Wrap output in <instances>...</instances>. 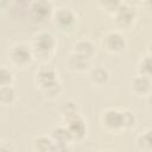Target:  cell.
Segmentation results:
<instances>
[{
  "instance_id": "obj_1",
  "label": "cell",
  "mask_w": 152,
  "mask_h": 152,
  "mask_svg": "<svg viewBox=\"0 0 152 152\" xmlns=\"http://www.w3.org/2000/svg\"><path fill=\"white\" fill-rule=\"evenodd\" d=\"M34 82L39 89L49 97H56L59 95L62 87L57 78V72L51 65L40 66L34 75Z\"/></svg>"
},
{
  "instance_id": "obj_2",
  "label": "cell",
  "mask_w": 152,
  "mask_h": 152,
  "mask_svg": "<svg viewBox=\"0 0 152 152\" xmlns=\"http://www.w3.org/2000/svg\"><path fill=\"white\" fill-rule=\"evenodd\" d=\"M56 48V39L51 32L48 31H40L34 34L32 43H31V49L33 51L34 57H38L43 61L49 59Z\"/></svg>"
},
{
  "instance_id": "obj_3",
  "label": "cell",
  "mask_w": 152,
  "mask_h": 152,
  "mask_svg": "<svg viewBox=\"0 0 152 152\" xmlns=\"http://www.w3.org/2000/svg\"><path fill=\"white\" fill-rule=\"evenodd\" d=\"M8 57L14 65L26 66L32 62L34 55H33L31 46H28L26 44H17L11 48V50L8 52Z\"/></svg>"
},
{
  "instance_id": "obj_4",
  "label": "cell",
  "mask_w": 152,
  "mask_h": 152,
  "mask_svg": "<svg viewBox=\"0 0 152 152\" xmlns=\"http://www.w3.org/2000/svg\"><path fill=\"white\" fill-rule=\"evenodd\" d=\"M101 122L107 129L113 132L125 129L124 114L121 110H118V109H113V108L106 109L101 115Z\"/></svg>"
},
{
  "instance_id": "obj_5",
  "label": "cell",
  "mask_w": 152,
  "mask_h": 152,
  "mask_svg": "<svg viewBox=\"0 0 152 152\" xmlns=\"http://www.w3.org/2000/svg\"><path fill=\"white\" fill-rule=\"evenodd\" d=\"M51 14H53V8L51 2L45 0L33 1L28 6V15L34 21H44L46 18H49Z\"/></svg>"
},
{
  "instance_id": "obj_6",
  "label": "cell",
  "mask_w": 152,
  "mask_h": 152,
  "mask_svg": "<svg viewBox=\"0 0 152 152\" xmlns=\"http://www.w3.org/2000/svg\"><path fill=\"white\" fill-rule=\"evenodd\" d=\"M135 17H137L135 8L128 4H122V2L114 13V20L116 25L120 27H128L129 25H132Z\"/></svg>"
},
{
  "instance_id": "obj_7",
  "label": "cell",
  "mask_w": 152,
  "mask_h": 152,
  "mask_svg": "<svg viewBox=\"0 0 152 152\" xmlns=\"http://www.w3.org/2000/svg\"><path fill=\"white\" fill-rule=\"evenodd\" d=\"M64 122H65V126L68 127V129L72 137V140H81L86 137L87 125H86L84 120L80 116V114L65 119Z\"/></svg>"
},
{
  "instance_id": "obj_8",
  "label": "cell",
  "mask_w": 152,
  "mask_h": 152,
  "mask_svg": "<svg viewBox=\"0 0 152 152\" xmlns=\"http://www.w3.org/2000/svg\"><path fill=\"white\" fill-rule=\"evenodd\" d=\"M55 24L59 28H70L75 23V13L70 7H58L52 14Z\"/></svg>"
},
{
  "instance_id": "obj_9",
  "label": "cell",
  "mask_w": 152,
  "mask_h": 152,
  "mask_svg": "<svg viewBox=\"0 0 152 152\" xmlns=\"http://www.w3.org/2000/svg\"><path fill=\"white\" fill-rule=\"evenodd\" d=\"M103 44L104 48L110 52H121L126 48L127 42L122 33L118 31H112L104 37Z\"/></svg>"
},
{
  "instance_id": "obj_10",
  "label": "cell",
  "mask_w": 152,
  "mask_h": 152,
  "mask_svg": "<svg viewBox=\"0 0 152 152\" xmlns=\"http://www.w3.org/2000/svg\"><path fill=\"white\" fill-rule=\"evenodd\" d=\"M132 88L133 91L138 95H150L151 88H152V81L150 77L138 75L132 81Z\"/></svg>"
},
{
  "instance_id": "obj_11",
  "label": "cell",
  "mask_w": 152,
  "mask_h": 152,
  "mask_svg": "<svg viewBox=\"0 0 152 152\" xmlns=\"http://www.w3.org/2000/svg\"><path fill=\"white\" fill-rule=\"evenodd\" d=\"M89 78L96 86H104L109 80V72L103 66H96L90 70Z\"/></svg>"
},
{
  "instance_id": "obj_12",
  "label": "cell",
  "mask_w": 152,
  "mask_h": 152,
  "mask_svg": "<svg viewBox=\"0 0 152 152\" xmlns=\"http://www.w3.org/2000/svg\"><path fill=\"white\" fill-rule=\"evenodd\" d=\"M51 139L55 142H62V144H69L72 141V137L68 129V127L64 126H56L51 131Z\"/></svg>"
},
{
  "instance_id": "obj_13",
  "label": "cell",
  "mask_w": 152,
  "mask_h": 152,
  "mask_svg": "<svg viewBox=\"0 0 152 152\" xmlns=\"http://www.w3.org/2000/svg\"><path fill=\"white\" fill-rule=\"evenodd\" d=\"M95 51L94 44L89 39H80L74 44V52L83 57L90 58Z\"/></svg>"
},
{
  "instance_id": "obj_14",
  "label": "cell",
  "mask_w": 152,
  "mask_h": 152,
  "mask_svg": "<svg viewBox=\"0 0 152 152\" xmlns=\"http://www.w3.org/2000/svg\"><path fill=\"white\" fill-rule=\"evenodd\" d=\"M89 62H90V58L83 57V56L77 55L75 52H72L69 56V58H68L69 66L71 69L76 70V71H83V70H86L89 66Z\"/></svg>"
},
{
  "instance_id": "obj_15",
  "label": "cell",
  "mask_w": 152,
  "mask_h": 152,
  "mask_svg": "<svg viewBox=\"0 0 152 152\" xmlns=\"http://www.w3.org/2000/svg\"><path fill=\"white\" fill-rule=\"evenodd\" d=\"M53 145V140L51 137L46 135H38L32 141V147L36 152H50Z\"/></svg>"
},
{
  "instance_id": "obj_16",
  "label": "cell",
  "mask_w": 152,
  "mask_h": 152,
  "mask_svg": "<svg viewBox=\"0 0 152 152\" xmlns=\"http://www.w3.org/2000/svg\"><path fill=\"white\" fill-rule=\"evenodd\" d=\"M137 145L141 151H145V152L152 151V128L144 131L138 135Z\"/></svg>"
},
{
  "instance_id": "obj_17",
  "label": "cell",
  "mask_w": 152,
  "mask_h": 152,
  "mask_svg": "<svg viewBox=\"0 0 152 152\" xmlns=\"http://www.w3.org/2000/svg\"><path fill=\"white\" fill-rule=\"evenodd\" d=\"M15 96H17V93L12 86H5L0 88V102L4 106L13 103L15 100Z\"/></svg>"
},
{
  "instance_id": "obj_18",
  "label": "cell",
  "mask_w": 152,
  "mask_h": 152,
  "mask_svg": "<svg viewBox=\"0 0 152 152\" xmlns=\"http://www.w3.org/2000/svg\"><path fill=\"white\" fill-rule=\"evenodd\" d=\"M138 71H139V75L146 76L150 78L152 77V55H147L140 59L138 64Z\"/></svg>"
},
{
  "instance_id": "obj_19",
  "label": "cell",
  "mask_w": 152,
  "mask_h": 152,
  "mask_svg": "<svg viewBox=\"0 0 152 152\" xmlns=\"http://www.w3.org/2000/svg\"><path fill=\"white\" fill-rule=\"evenodd\" d=\"M61 113H62L63 119L65 120V119H68V118L78 115V109H77V106H76V103H75L74 101H65V102L62 104Z\"/></svg>"
},
{
  "instance_id": "obj_20",
  "label": "cell",
  "mask_w": 152,
  "mask_h": 152,
  "mask_svg": "<svg viewBox=\"0 0 152 152\" xmlns=\"http://www.w3.org/2000/svg\"><path fill=\"white\" fill-rule=\"evenodd\" d=\"M13 80H14L13 72L10 69H7L6 66H1V70H0V83H1V87L12 86Z\"/></svg>"
},
{
  "instance_id": "obj_21",
  "label": "cell",
  "mask_w": 152,
  "mask_h": 152,
  "mask_svg": "<svg viewBox=\"0 0 152 152\" xmlns=\"http://www.w3.org/2000/svg\"><path fill=\"white\" fill-rule=\"evenodd\" d=\"M122 114H124V126H125V129L134 127V125L137 122V118H135L134 113L131 112V110H122Z\"/></svg>"
},
{
  "instance_id": "obj_22",
  "label": "cell",
  "mask_w": 152,
  "mask_h": 152,
  "mask_svg": "<svg viewBox=\"0 0 152 152\" xmlns=\"http://www.w3.org/2000/svg\"><path fill=\"white\" fill-rule=\"evenodd\" d=\"M50 152H70L69 144H62V142H55L51 147Z\"/></svg>"
},
{
  "instance_id": "obj_23",
  "label": "cell",
  "mask_w": 152,
  "mask_h": 152,
  "mask_svg": "<svg viewBox=\"0 0 152 152\" xmlns=\"http://www.w3.org/2000/svg\"><path fill=\"white\" fill-rule=\"evenodd\" d=\"M120 4H121V2H119V1H104V2H100V5H103V7H104L107 11L112 12L113 14L115 13V11H116L118 7L120 6Z\"/></svg>"
},
{
  "instance_id": "obj_24",
  "label": "cell",
  "mask_w": 152,
  "mask_h": 152,
  "mask_svg": "<svg viewBox=\"0 0 152 152\" xmlns=\"http://www.w3.org/2000/svg\"><path fill=\"white\" fill-rule=\"evenodd\" d=\"M0 152H14V151H13V147L10 144L2 142L1 144V147H0Z\"/></svg>"
},
{
  "instance_id": "obj_25",
  "label": "cell",
  "mask_w": 152,
  "mask_h": 152,
  "mask_svg": "<svg viewBox=\"0 0 152 152\" xmlns=\"http://www.w3.org/2000/svg\"><path fill=\"white\" fill-rule=\"evenodd\" d=\"M144 7L147 10L148 13L152 14V0H147V1H145V2H144Z\"/></svg>"
},
{
  "instance_id": "obj_26",
  "label": "cell",
  "mask_w": 152,
  "mask_h": 152,
  "mask_svg": "<svg viewBox=\"0 0 152 152\" xmlns=\"http://www.w3.org/2000/svg\"><path fill=\"white\" fill-rule=\"evenodd\" d=\"M147 49H148V52H150V55H152V40L148 43V45H147Z\"/></svg>"
},
{
  "instance_id": "obj_27",
  "label": "cell",
  "mask_w": 152,
  "mask_h": 152,
  "mask_svg": "<svg viewBox=\"0 0 152 152\" xmlns=\"http://www.w3.org/2000/svg\"><path fill=\"white\" fill-rule=\"evenodd\" d=\"M148 106L152 109V94H150V96H148Z\"/></svg>"
},
{
  "instance_id": "obj_28",
  "label": "cell",
  "mask_w": 152,
  "mask_h": 152,
  "mask_svg": "<svg viewBox=\"0 0 152 152\" xmlns=\"http://www.w3.org/2000/svg\"><path fill=\"white\" fill-rule=\"evenodd\" d=\"M100 152H110V151H100Z\"/></svg>"
}]
</instances>
